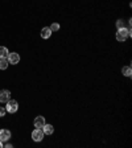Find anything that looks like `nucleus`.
Here are the masks:
<instances>
[{"label":"nucleus","mask_w":132,"mask_h":148,"mask_svg":"<svg viewBox=\"0 0 132 148\" xmlns=\"http://www.w3.org/2000/svg\"><path fill=\"white\" fill-rule=\"evenodd\" d=\"M131 36V29L129 28H120V29H118V32H116V40L118 41H125V40L128 39V37Z\"/></svg>","instance_id":"1"},{"label":"nucleus","mask_w":132,"mask_h":148,"mask_svg":"<svg viewBox=\"0 0 132 148\" xmlns=\"http://www.w3.org/2000/svg\"><path fill=\"white\" fill-rule=\"evenodd\" d=\"M7 111L9 112V114H15V112L19 110V103H17V101H15V99H9L8 102H7Z\"/></svg>","instance_id":"2"},{"label":"nucleus","mask_w":132,"mask_h":148,"mask_svg":"<svg viewBox=\"0 0 132 148\" xmlns=\"http://www.w3.org/2000/svg\"><path fill=\"white\" fill-rule=\"evenodd\" d=\"M32 139L34 142H41L44 139V131L42 128H36L32 132Z\"/></svg>","instance_id":"3"},{"label":"nucleus","mask_w":132,"mask_h":148,"mask_svg":"<svg viewBox=\"0 0 132 148\" xmlns=\"http://www.w3.org/2000/svg\"><path fill=\"white\" fill-rule=\"evenodd\" d=\"M11 99L9 90H0V103H7Z\"/></svg>","instance_id":"4"},{"label":"nucleus","mask_w":132,"mask_h":148,"mask_svg":"<svg viewBox=\"0 0 132 148\" xmlns=\"http://www.w3.org/2000/svg\"><path fill=\"white\" fill-rule=\"evenodd\" d=\"M7 58H8V62L12 64V65H16V64H19V61H20L19 53H9Z\"/></svg>","instance_id":"5"},{"label":"nucleus","mask_w":132,"mask_h":148,"mask_svg":"<svg viewBox=\"0 0 132 148\" xmlns=\"http://www.w3.org/2000/svg\"><path fill=\"white\" fill-rule=\"evenodd\" d=\"M9 138H11V132L5 128L0 130V140L1 142H7V140H9Z\"/></svg>","instance_id":"6"},{"label":"nucleus","mask_w":132,"mask_h":148,"mask_svg":"<svg viewBox=\"0 0 132 148\" xmlns=\"http://www.w3.org/2000/svg\"><path fill=\"white\" fill-rule=\"evenodd\" d=\"M44 124H45V118L44 116H37L34 119V127L36 128H42Z\"/></svg>","instance_id":"7"},{"label":"nucleus","mask_w":132,"mask_h":148,"mask_svg":"<svg viewBox=\"0 0 132 148\" xmlns=\"http://www.w3.org/2000/svg\"><path fill=\"white\" fill-rule=\"evenodd\" d=\"M50 36H52V30H50L49 26L42 28V30H41V37L46 40V39H50Z\"/></svg>","instance_id":"8"},{"label":"nucleus","mask_w":132,"mask_h":148,"mask_svg":"<svg viewBox=\"0 0 132 148\" xmlns=\"http://www.w3.org/2000/svg\"><path fill=\"white\" fill-rule=\"evenodd\" d=\"M42 131H44V134H46V135H52L53 132H54V127H53L52 124H44V127H42Z\"/></svg>","instance_id":"9"},{"label":"nucleus","mask_w":132,"mask_h":148,"mask_svg":"<svg viewBox=\"0 0 132 148\" xmlns=\"http://www.w3.org/2000/svg\"><path fill=\"white\" fill-rule=\"evenodd\" d=\"M8 54H9V52L5 46H0V58H7Z\"/></svg>","instance_id":"10"},{"label":"nucleus","mask_w":132,"mask_h":148,"mask_svg":"<svg viewBox=\"0 0 132 148\" xmlns=\"http://www.w3.org/2000/svg\"><path fill=\"white\" fill-rule=\"evenodd\" d=\"M8 58H0V69L1 70H5L8 68Z\"/></svg>","instance_id":"11"},{"label":"nucleus","mask_w":132,"mask_h":148,"mask_svg":"<svg viewBox=\"0 0 132 148\" xmlns=\"http://www.w3.org/2000/svg\"><path fill=\"white\" fill-rule=\"evenodd\" d=\"M122 73L124 74L125 77H131L132 70H131V68H129V66H124V68L122 69Z\"/></svg>","instance_id":"12"},{"label":"nucleus","mask_w":132,"mask_h":148,"mask_svg":"<svg viewBox=\"0 0 132 148\" xmlns=\"http://www.w3.org/2000/svg\"><path fill=\"white\" fill-rule=\"evenodd\" d=\"M49 28H50V30H52V32H57V30L59 29V24L54 23V24H52V25H50Z\"/></svg>","instance_id":"13"},{"label":"nucleus","mask_w":132,"mask_h":148,"mask_svg":"<svg viewBox=\"0 0 132 148\" xmlns=\"http://www.w3.org/2000/svg\"><path fill=\"white\" fill-rule=\"evenodd\" d=\"M116 26H118V29H120V28H124V23H123L122 20H119L118 23H116Z\"/></svg>","instance_id":"14"},{"label":"nucleus","mask_w":132,"mask_h":148,"mask_svg":"<svg viewBox=\"0 0 132 148\" xmlns=\"http://www.w3.org/2000/svg\"><path fill=\"white\" fill-rule=\"evenodd\" d=\"M5 112H7V110L4 109V107H0V118H3V116L5 115Z\"/></svg>","instance_id":"15"},{"label":"nucleus","mask_w":132,"mask_h":148,"mask_svg":"<svg viewBox=\"0 0 132 148\" xmlns=\"http://www.w3.org/2000/svg\"><path fill=\"white\" fill-rule=\"evenodd\" d=\"M0 148H3V142L0 140Z\"/></svg>","instance_id":"16"}]
</instances>
